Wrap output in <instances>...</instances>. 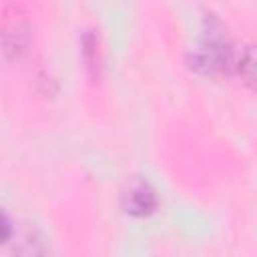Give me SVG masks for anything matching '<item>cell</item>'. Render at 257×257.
<instances>
[{
	"label": "cell",
	"mask_w": 257,
	"mask_h": 257,
	"mask_svg": "<svg viewBox=\"0 0 257 257\" xmlns=\"http://www.w3.org/2000/svg\"><path fill=\"white\" fill-rule=\"evenodd\" d=\"M235 68L239 70V74L247 84L257 88V44H249L243 48V52L235 62Z\"/></svg>",
	"instance_id": "5"
},
{
	"label": "cell",
	"mask_w": 257,
	"mask_h": 257,
	"mask_svg": "<svg viewBox=\"0 0 257 257\" xmlns=\"http://www.w3.org/2000/svg\"><path fill=\"white\" fill-rule=\"evenodd\" d=\"M122 207L126 213L137 217L153 213L157 207V193L151 187V183L143 179H133L122 191Z\"/></svg>",
	"instance_id": "2"
},
{
	"label": "cell",
	"mask_w": 257,
	"mask_h": 257,
	"mask_svg": "<svg viewBox=\"0 0 257 257\" xmlns=\"http://www.w3.org/2000/svg\"><path fill=\"white\" fill-rule=\"evenodd\" d=\"M233 48L227 36L223 34V28L217 20L209 22V28L203 32V38L193 48L191 54V66L203 72H215L225 70L229 66H235Z\"/></svg>",
	"instance_id": "1"
},
{
	"label": "cell",
	"mask_w": 257,
	"mask_h": 257,
	"mask_svg": "<svg viewBox=\"0 0 257 257\" xmlns=\"http://www.w3.org/2000/svg\"><path fill=\"white\" fill-rule=\"evenodd\" d=\"M14 253L16 257H46V243L36 227H22L14 235Z\"/></svg>",
	"instance_id": "3"
},
{
	"label": "cell",
	"mask_w": 257,
	"mask_h": 257,
	"mask_svg": "<svg viewBox=\"0 0 257 257\" xmlns=\"http://www.w3.org/2000/svg\"><path fill=\"white\" fill-rule=\"evenodd\" d=\"M82 52H84V58H86V66L88 68H98V42H96V36L94 34H86L84 40H82Z\"/></svg>",
	"instance_id": "6"
},
{
	"label": "cell",
	"mask_w": 257,
	"mask_h": 257,
	"mask_svg": "<svg viewBox=\"0 0 257 257\" xmlns=\"http://www.w3.org/2000/svg\"><path fill=\"white\" fill-rule=\"evenodd\" d=\"M28 44V26L24 22H14L2 32V46L6 56H18Z\"/></svg>",
	"instance_id": "4"
}]
</instances>
